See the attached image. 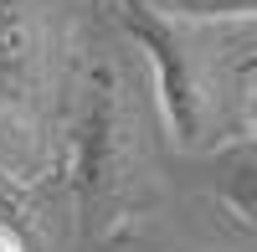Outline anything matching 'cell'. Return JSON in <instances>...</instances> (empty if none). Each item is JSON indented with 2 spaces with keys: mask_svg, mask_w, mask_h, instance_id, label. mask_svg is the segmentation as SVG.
Listing matches in <instances>:
<instances>
[{
  "mask_svg": "<svg viewBox=\"0 0 257 252\" xmlns=\"http://www.w3.org/2000/svg\"><path fill=\"white\" fill-rule=\"evenodd\" d=\"M221 196L237 206L242 216L257 221V144L231 150V155L221 160Z\"/></svg>",
  "mask_w": 257,
  "mask_h": 252,
  "instance_id": "4",
  "label": "cell"
},
{
  "mask_svg": "<svg viewBox=\"0 0 257 252\" xmlns=\"http://www.w3.org/2000/svg\"><path fill=\"white\" fill-rule=\"evenodd\" d=\"M247 123H252V134H257V93H252V103H247Z\"/></svg>",
  "mask_w": 257,
  "mask_h": 252,
  "instance_id": "7",
  "label": "cell"
},
{
  "mask_svg": "<svg viewBox=\"0 0 257 252\" xmlns=\"http://www.w3.org/2000/svg\"><path fill=\"white\" fill-rule=\"evenodd\" d=\"M118 16H123V31L144 47L149 67H155V93H160V113L170 134L180 144H196L206 129V82H201L196 57L185 52L175 21L155 11L149 0H118Z\"/></svg>",
  "mask_w": 257,
  "mask_h": 252,
  "instance_id": "2",
  "label": "cell"
},
{
  "mask_svg": "<svg viewBox=\"0 0 257 252\" xmlns=\"http://www.w3.org/2000/svg\"><path fill=\"white\" fill-rule=\"evenodd\" d=\"M242 72H247V77H252V72H257V47H252V57H247V62H242Z\"/></svg>",
  "mask_w": 257,
  "mask_h": 252,
  "instance_id": "8",
  "label": "cell"
},
{
  "mask_svg": "<svg viewBox=\"0 0 257 252\" xmlns=\"http://www.w3.org/2000/svg\"><path fill=\"white\" fill-rule=\"evenodd\" d=\"M72 170H77V201L88 211V226H103L113 216V206L123 201V185H128V118H123L118 82L108 67L93 72L88 108L77 118Z\"/></svg>",
  "mask_w": 257,
  "mask_h": 252,
  "instance_id": "1",
  "label": "cell"
},
{
  "mask_svg": "<svg viewBox=\"0 0 257 252\" xmlns=\"http://www.w3.org/2000/svg\"><path fill=\"white\" fill-rule=\"evenodd\" d=\"M41 67V26L26 0H0V93H31Z\"/></svg>",
  "mask_w": 257,
  "mask_h": 252,
  "instance_id": "3",
  "label": "cell"
},
{
  "mask_svg": "<svg viewBox=\"0 0 257 252\" xmlns=\"http://www.w3.org/2000/svg\"><path fill=\"white\" fill-rule=\"evenodd\" d=\"M0 252H26V242L11 232V221H0Z\"/></svg>",
  "mask_w": 257,
  "mask_h": 252,
  "instance_id": "6",
  "label": "cell"
},
{
  "mask_svg": "<svg viewBox=\"0 0 257 252\" xmlns=\"http://www.w3.org/2000/svg\"><path fill=\"white\" fill-rule=\"evenodd\" d=\"M180 21H257V0H149Z\"/></svg>",
  "mask_w": 257,
  "mask_h": 252,
  "instance_id": "5",
  "label": "cell"
}]
</instances>
